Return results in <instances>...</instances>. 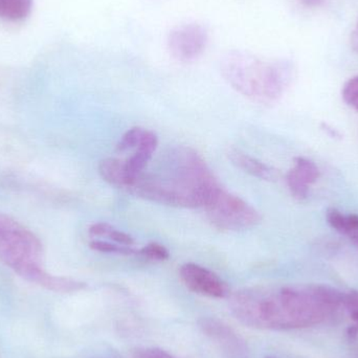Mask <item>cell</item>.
<instances>
[{
  "instance_id": "obj_21",
  "label": "cell",
  "mask_w": 358,
  "mask_h": 358,
  "mask_svg": "<svg viewBox=\"0 0 358 358\" xmlns=\"http://www.w3.org/2000/svg\"><path fill=\"white\" fill-rule=\"evenodd\" d=\"M344 308L350 313V315L358 313V292L351 290L345 294Z\"/></svg>"
},
{
  "instance_id": "obj_20",
  "label": "cell",
  "mask_w": 358,
  "mask_h": 358,
  "mask_svg": "<svg viewBox=\"0 0 358 358\" xmlns=\"http://www.w3.org/2000/svg\"><path fill=\"white\" fill-rule=\"evenodd\" d=\"M134 358H176L167 351L159 348L141 349L136 352Z\"/></svg>"
},
{
  "instance_id": "obj_2",
  "label": "cell",
  "mask_w": 358,
  "mask_h": 358,
  "mask_svg": "<svg viewBox=\"0 0 358 358\" xmlns=\"http://www.w3.org/2000/svg\"><path fill=\"white\" fill-rule=\"evenodd\" d=\"M222 187L203 159L189 148H178L157 173L143 172L130 192L157 203L206 208Z\"/></svg>"
},
{
  "instance_id": "obj_8",
  "label": "cell",
  "mask_w": 358,
  "mask_h": 358,
  "mask_svg": "<svg viewBox=\"0 0 358 358\" xmlns=\"http://www.w3.org/2000/svg\"><path fill=\"white\" fill-rule=\"evenodd\" d=\"M179 277L187 289L200 296L214 299L229 298V285L216 273L195 263H185L179 269Z\"/></svg>"
},
{
  "instance_id": "obj_10",
  "label": "cell",
  "mask_w": 358,
  "mask_h": 358,
  "mask_svg": "<svg viewBox=\"0 0 358 358\" xmlns=\"http://www.w3.org/2000/svg\"><path fill=\"white\" fill-rule=\"evenodd\" d=\"M157 146H159V140H157L155 132L146 130L142 141L136 147V153L125 162L126 170L132 181L131 187H134L136 179L144 172L145 168L152 159Z\"/></svg>"
},
{
  "instance_id": "obj_17",
  "label": "cell",
  "mask_w": 358,
  "mask_h": 358,
  "mask_svg": "<svg viewBox=\"0 0 358 358\" xmlns=\"http://www.w3.org/2000/svg\"><path fill=\"white\" fill-rule=\"evenodd\" d=\"M146 129L141 127H134L128 130L117 144V149L120 152L129 150V149L136 148L142 141Z\"/></svg>"
},
{
  "instance_id": "obj_4",
  "label": "cell",
  "mask_w": 358,
  "mask_h": 358,
  "mask_svg": "<svg viewBox=\"0 0 358 358\" xmlns=\"http://www.w3.org/2000/svg\"><path fill=\"white\" fill-rule=\"evenodd\" d=\"M0 261L23 279L48 289L52 275L43 267L39 238L18 221L0 213Z\"/></svg>"
},
{
  "instance_id": "obj_5",
  "label": "cell",
  "mask_w": 358,
  "mask_h": 358,
  "mask_svg": "<svg viewBox=\"0 0 358 358\" xmlns=\"http://www.w3.org/2000/svg\"><path fill=\"white\" fill-rule=\"evenodd\" d=\"M208 219L217 229L243 231L256 227L262 220L260 213L238 196L221 189L206 206Z\"/></svg>"
},
{
  "instance_id": "obj_13",
  "label": "cell",
  "mask_w": 358,
  "mask_h": 358,
  "mask_svg": "<svg viewBox=\"0 0 358 358\" xmlns=\"http://www.w3.org/2000/svg\"><path fill=\"white\" fill-rule=\"evenodd\" d=\"M326 219L332 229L341 235L346 236L358 248V215H346L336 208H329L326 213Z\"/></svg>"
},
{
  "instance_id": "obj_6",
  "label": "cell",
  "mask_w": 358,
  "mask_h": 358,
  "mask_svg": "<svg viewBox=\"0 0 358 358\" xmlns=\"http://www.w3.org/2000/svg\"><path fill=\"white\" fill-rule=\"evenodd\" d=\"M198 327L218 347L225 358L250 357L248 342L224 322L216 317H201L198 320Z\"/></svg>"
},
{
  "instance_id": "obj_3",
  "label": "cell",
  "mask_w": 358,
  "mask_h": 358,
  "mask_svg": "<svg viewBox=\"0 0 358 358\" xmlns=\"http://www.w3.org/2000/svg\"><path fill=\"white\" fill-rule=\"evenodd\" d=\"M221 73L238 92L259 103L277 100L289 80V73L283 64L241 52H231L223 57Z\"/></svg>"
},
{
  "instance_id": "obj_22",
  "label": "cell",
  "mask_w": 358,
  "mask_h": 358,
  "mask_svg": "<svg viewBox=\"0 0 358 358\" xmlns=\"http://www.w3.org/2000/svg\"><path fill=\"white\" fill-rule=\"evenodd\" d=\"M347 336H348L349 340L355 341L358 338V325L355 324V325L350 326V327L347 329Z\"/></svg>"
},
{
  "instance_id": "obj_1",
  "label": "cell",
  "mask_w": 358,
  "mask_h": 358,
  "mask_svg": "<svg viewBox=\"0 0 358 358\" xmlns=\"http://www.w3.org/2000/svg\"><path fill=\"white\" fill-rule=\"evenodd\" d=\"M234 317L248 327L292 330L323 323L331 313L315 294L313 285L280 289H244L229 300Z\"/></svg>"
},
{
  "instance_id": "obj_9",
  "label": "cell",
  "mask_w": 358,
  "mask_h": 358,
  "mask_svg": "<svg viewBox=\"0 0 358 358\" xmlns=\"http://www.w3.org/2000/svg\"><path fill=\"white\" fill-rule=\"evenodd\" d=\"M320 178L317 166L310 159L296 157L294 167L286 176L288 189L296 199L304 200L308 197L309 189Z\"/></svg>"
},
{
  "instance_id": "obj_11",
  "label": "cell",
  "mask_w": 358,
  "mask_h": 358,
  "mask_svg": "<svg viewBox=\"0 0 358 358\" xmlns=\"http://www.w3.org/2000/svg\"><path fill=\"white\" fill-rule=\"evenodd\" d=\"M227 155H229V159L236 167L243 170L244 172L254 176V178L268 181L277 180L279 178V172L275 168L262 163L259 159H254V157L238 150V149H229Z\"/></svg>"
},
{
  "instance_id": "obj_7",
  "label": "cell",
  "mask_w": 358,
  "mask_h": 358,
  "mask_svg": "<svg viewBox=\"0 0 358 358\" xmlns=\"http://www.w3.org/2000/svg\"><path fill=\"white\" fill-rule=\"evenodd\" d=\"M206 27L197 23H187L176 27L168 38L170 54L181 62H189L201 56L208 44Z\"/></svg>"
},
{
  "instance_id": "obj_16",
  "label": "cell",
  "mask_w": 358,
  "mask_h": 358,
  "mask_svg": "<svg viewBox=\"0 0 358 358\" xmlns=\"http://www.w3.org/2000/svg\"><path fill=\"white\" fill-rule=\"evenodd\" d=\"M90 248L96 252H105V254L124 255V256H134L140 255V250L134 246L121 245L117 243L102 241V240H94L90 242Z\"/></svg>"
},
{
  "instance_id": "obj_12",
  "label": "cell",
  "mask_w": 358,
  "mask_h": 358,
  "mask_svg": "<svg viewBox=\"0 0 358 358\" xmlns=\"http://www.w3.org/2000/svg\"><path fill=\"white\" fill-rule=\"evenodd\" d=\"M99 172L102 178L113 187L128 191L131 187L132 181L126 170L125 162L121 159H103L99 165Z\"/></svg>"
},
{
  "instance_id": "obj_23",
  "label": "cell",
  "mask_w": 358,
  "mask_h": 358,
  "mask_svg": "<svg viewBox=\"0 0 358 358\" xmlns=\"http://www.w3.org/2000/svg\"><path fill=\"white\" fill-rule=\"evenodd\" d=\"M351 46H352L353 50L358 54V22L357 27L353 29L352 36H351Z\"/></svg>"
},
{
  "instance_id": "obj_19",
  "label": "cell",
  "mask_w": 358,
  "mask_h": 358,
  "mask_svg": "<svg viewBox=\"0 0 358 358\" xmlns=\"http://www.w3.org/2000/svg\"><path fill=\"white\" fill-rule=\"evenodd\" d=\"M342 94L345 102L358 111V76L346 82L343 87Z\"/></svg>"
},
{
  "instance_id": "obj_14",
  "label": "cell",
  "mask_w": 358,
  "mask_h": 358,
  "mask_svg": "<svg viewBox=\"0 0 358 358\" xmlns=\"http://www.w3.org/2000/svg\"><path fill=\"white\" fill-rule=\"evenodd\" d=\"M33 0H0V19L21 21L31 14Z\"/></svg>"
},
{
  "instance_id": "obj_18",
  "label": "cell",
  "mask_w": 358,
  "mask_h": 358,
  "mask_svg": "<svg viewBox=\"0 0 358 358\" xmlns=\"http://www.w3.org/2000/svg\"><path fill=\"white\" fill-rule=\"evenodd\" d=\"M140 256L152 261H167L170 258V252L162 244L152 242L140 250Z\"/></svg>"
},
{
  "instance_id": "obj_24",
  "label": "cell",
  "mask_w": 358,
  "mask_h": 358,
  "mask_svg": "<svg viewBox=\"0 0 358 358\" xmlns=\"http://www.w3.org/2000/svg\"><path fill=\"white\" fill-rule=\"evenodd\" d=\"M303 1L308 6H313V4H319L320 0H303Z\"/></svg>"
},
{
  "instance_id": "obj_25",
  "label": "cell",
  "mask_w": 358,
  "mask_h": 358,
  "mask_svg": "<svg viewBox=\"0 0 358 358\" xmlns=\"http://www.w3.org/2000/svg\"><path fill=\"white\" fill-rule=\"evenodd\" d=\"M351 317H352V320L355 322V324H357L358 325V313H355V315H351Z\"/></svg>"
},
{
  "instance_id": "obj_15",
  "label": "cell",
  "mask_w": 358,
  "mask_h": 358,
  "mask_svg": "<svg viewBox=\"0 0 358 358\" xmlns=\"http://www.w3.org/2000/svg\"><path fill=\"white\" fill-rule=\"evenodd\" d=\"M88 233H90V237H106L113 240L115 243L121 244V245L134 246V244H136V241L131 236L115 229L108 223H94L88 229Z\"/></svg>"
},
{
  "instance_id": "obj_26",
  "label": "cell",
  "mask_w": 358,
  "mask_h": 358,
  "mask_svg": "<svg viewBox=\"0 0 358 358\" xmlns=\"http://www.w3.org/2000/svg\"><path fill=\"white\" fill-rule=\"evenodd\" d=\"M266 358H275V357H266Z\"/></svg>"
}]
</instances>
